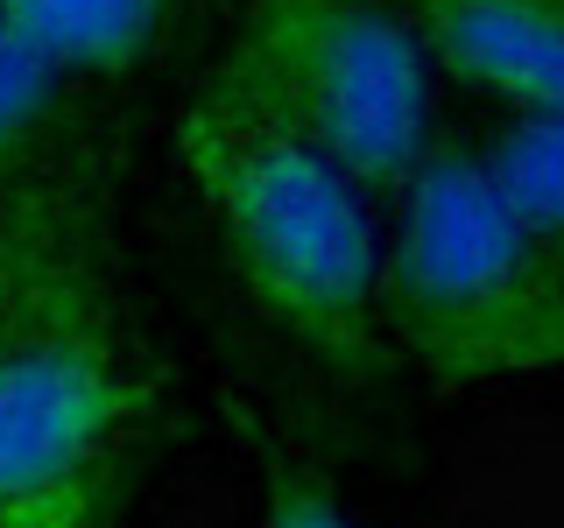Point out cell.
<instances>
[{"label": "cell", "instance_id": "obj_1", "mask_svg": "<svg viewBox=\"0 0 564 528\" xmlns=\"http://www.w3.org/2000/svg\"><path fill=\"white\" fill-rule=\"evenodd\" d=\"M176 169L261 324L346 387L395 366L381 339V219L352 176L205 85L176 120Z\"/></svg>", "mask_w": 564, "mask_h": 528}, {"label": "cell", "instance_id": "obj_2", "mask_svg": "<svg viewBox=\"0 0 564 528\" xmlns=\"http://www.w3.org/2000/svg\"><path fill=\"white\" fill-rule=\"evenodd\" d=\"M381 233V339L431 387L564 366V268L508 211L473 141H431Z\"/></svg>", "mask_w": 564, "mask_h": 528}, {"label": "cell", "instance_id": "obj_3", "mask_svg": "<svg viewBox=\"0 0 564 528\" xmlns=\"http://www.w3.org/2000/svg\"><path fill=\"white\" fill-rule=\"evenodd\" d=\"M170 422V366L120 289L0 345V528H120Z\"/></svg>", "mask_w": 564, "mask_h": 528}, {"label": "cell", "instance_id": "obj_4", "mask_svg": "<svg viewBox=\"0 0 564 528\" xmlns=\"http://www.w3.org/2000/svg\"><path fill=\"white\" fill-rule=\"evenodd\" d=\"M198 85L296 134L367 198H395L431 148V57L395 0H247Z\"/></svg>", "mask_w": 564, "mask_h": 528}, {"label": "cell", "instance_id": "obj_5", "mask_svg": "<svg viewBox=\"0 0 564 528\" xmlns=\"http://www.w3.org/2000/svg\"><path fill=\"white\" fill-rule=\"evenodd\" d=\"M106 289H120L113 169L0 184V345Z\"/></svg>", "mask_w": 564, "mask_h": 528}, {"label": "cell", "instance_id": "obj_6", "mask_svg": "<svg viewBox=\"0 0 564 528\" xmlns=\"http://www.w3.org/2000/svg\"><path fill=\"white\" fill-rule=\"evenodd\" d=\"M431 70L508 113H564V0H395Z\"/></svg>", "mask_w": 564, "mask_h": 528}, {"label": "cell", "instance_id": "obj_7", "mask_svg": "<svg viewBox=\"0 0 564 528\" xmlns=\"http://www.w3.org/2000/svg\"><path fill=\"white\" fill-rule=\"evenodd\" d=\"M64 169H113L106 85L64 70L29 35L0 22V184Z\"/></svg>", "mask_w": 564, "mask_h": 528}, {"label": "cell", "instance_id": "obj_8", "mask_svg": "<svg viewBox=\"0 0 564 528\" xmlns=\"http://www.w3.org/2000/svg\"><path fill=\"white\" fill-rule=\"evenodd\" d=\"M191 0H0V22L93 85H128L170 50Z\"/></svg>", "mask_w": 564, "mask_h": 528}, {"label": "cell", "instance_id": "obj_9", "mask_svg": "<svg viewBox=\"0 0 564 528\" xmlns=\"http://www.w3.org/2000/svg\"><path fill=\"white\" fill-rule=\"evenodd\" d=\"M473 155L508 198V211L564 268V113H508L501 128L473 141Z\"/></svg>", "mask_w": 564, "mask_h": 528}, {"label": "cell", "instance_id": "obj_10", "mask_svg": "<svg viewBox=\"0 0 564 528\" xmlns=\"http://www.w3.org/2000/svg\"><path fill=\"white\" fill-rule=\"evenodd\" d=\"M261 528H352L339 493L325 486V472H311L304 458L269 451V472H261Z\"/></svg>", "mask_w": 564, "mask_h": 528}]
</instances>
